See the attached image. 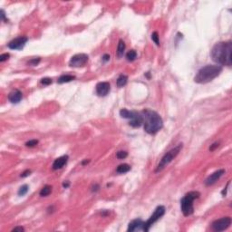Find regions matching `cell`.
Here are the masks:
<instances>
[{
  "label": "cell",
  "instance_id": "cell-1",
  "mask_svg": "<svg viewBox=\"0 0 232 232\" xmlns=\"http://www.w3.org/2000/svg\"><path fill=\"white\" fill-rule=\"evenodd\" d=\"M232 44L230 41L217 43L211 52V58L214 62L221 65H231Z\"/></svg>",
  "mask_w": 232,
  "mask_h": 232
},
{
  "label": "cell",
  "instance_id": "cell-2",
  "mask_svg": "<svg viewBox=\"0 0 232 232\" xmlns=\"http://www.w3.org/2000/svg\"><path fill=\"white\" fill-rule=\"evenodd\" d=\"M144 130L146 132L150 134H155L158 132L162 127H163V122L160 116L154 111L150 109H145L142 112Z\"/></svg>",
  "mask_w": 232,
  "mask_h": 232
},
{
  "label": "cell",
  "instance_id": "cell-3",
  "mask_svg": "<svg viewBox=\"0 0 232 232\" xmlns=\"http://www.w3.org/2000/svg\"><path fill=\"white\" fill-rule=\"evenodd\" d=\"M222 72V66L208 64L199 69L198 74L194 77V81L197 83H207L215 79Z\"/></svg>",
  "mask_w": 232,
  "mask_h": 232
},
{
  "label": "cell",
  "instance_id": "cell-4",
  "mask_svg": "<svg viewBox=\"0 0 232 232\" xmlns=\"http://www.w3.org/2000/svg\"><path fill=\"white\" fill-rule=\"evenodd\" d=\"M199 191H191L185 195L180 200L181 211L184 216H190L194 212L193 201L199 197Z\"/></svg>",
  "mask_w": 232,
  "mask_h": 232
},
{
  "label": "cell",
  "instance_id": "cell-5",
  "mask_svg": "<svg viewBox=\"0 0 232 232\" xmlns=\"http://www.w3.org/2000/svg\"><path fill=\"white\" fill-rule=\"evenodd\" d=\"M120 115L123 118L130 120V125L133 128L140 127L143 123L142 113H139L137 112L129 111L127 109H122L120 111Z\"/></svg>",
  "mask_w": 232,
  "mask_h": 232
},
{
  "label": "cell",
  "instance_id": "cell-6",
  "mask_svg": "<svg viewBox=\"0 0 232 232\" xmlns=\"http://www.w3.org/2000/svg\"><path fill=\"white\" fill-rule=\"evenodd\" d=\"M181 149H182V143L179 144L178 146H176L175 148H173L172 150H171L170 151L165 153L164 156L161 158L160 161L159 162V164H158V166L155 170V172H159V171H162L168 164H170L172 161V160L180 153Z\"/></svg>",
  "mask_w": 232,
  "mask_h": 232
},
{
  "label": "cell",
  "instance_id": "cell-7",
  "mask_svg": "<svg viewBox=\"0 0 232 232\" xmlns=\"http://www.w3.org/2000/svg\"><path fill=\"white\" fill-rule=\"evenodd\" d=\"M165 213V208L163 206H159L156 208V210L154 211L153 214L150 217V219L144 222V231H149L150 228L157 221L159 220L162 216Z\"/></svg>",
  "mask_w": 232,
  "mask_h": 232
},
{
  "label": "cell",
  "instance_id": "cell-8",
  "mask_svg": "<svg viewBox=\"0 0 232 232\" xmlns=\"http://www.w3.org/2000/svg\"><path fill=\"white\" fill-rule=\"evenodd\" d=\"M231 224V219L229 217H224L212 222L211 227L215 231H223L227 229Z\"/></svg>",
  "mask_w": 232,
  "mask_h": 232
},
{
  "label": "cell",
  "instance_id": "cell-9",
  "mask_svg": "<svg viewBox=\"0 0 232 232\" xmlns=\"http://www.w3.org/2000/svg\"><path fill=\"white\" fill-rule=\"evenodd\" d=\"M88 55L85 54H77L74 55L70 61H69V65L72 67H80L83 66L88 62Z\"/></svg>",
  "mask_w": 232,
  "mask_h": 232
},
{
  "label": "cell",
  "instance_id": "cell-10",
  "mask_svg": "<svg viewBox=\"0 0 232 232\" xmlns=\"http://www.w3.org/2000/svg\"><path fill=\"white\" fill-rule=\"evenodd\" d=\"M27 40H28V38L27 36H19V37L13 39L11 42H9L7 46L10 49H13V50H21L27 44Z\"/></svg>",
  "mask_w": 232,
  "mask_h": 232
},
{
  "label": "cell",
  "instance_id": "cell-11",
  "mask_svg": "<svg viewBox=\"0 0 232 232\" xmlns=\"http://www.w3.org/2000/svg\"><path fill=\"white\" fill-rule=\"evenodd\" d=\"M128 231H144V222L141 219H133L129 223Z\"/></svg>",
  "mask_w": 232,
  "mask_h": 232
},
{
  "label": "cell",
  "instance_id": "cell-12",
  "mask_svg": "<svg viewBox=\"0 0 232 232\" xmlns=\"http://www.w3.org/2000/svg\"><path fill=\"white\" fill-rule=\"evenodd\" d=\"M224 173H225V170H223V169L219 170V171L213 172L212 174H211L210 176H208L205 180V185H206V186H211V185L214 184Z\"/></svg>",
  "mask_w": 232,
  "mask_h": 232
},
{
  "label": "cell",
  "instance_id": "cell-13",
  "mask_svg": "<svg viewBox=\"0 0 232 232\" xmlns=\"http://www.w3.org/2000/svg\"><path fill=\"white\" fill-rule=\"evenodd\" d=\"M111 89V85L108 82H101L96 85V92L99 96H106Z\"/></svg>",
  "mask_w": 232,
  "mask_h": 232
},
{
  "label": "cell",
  "instance_id": "cell-14",
  "mask_svg": "<svg viewBox=\"0 0 232 232\" xmlns=\"http://www.w3.org/2000/svg\"><path fill=\"white\" fill-rule=\"evenodd\" d=\"M67 160H68V156L67 155H63L59 158H57L56 160H55L54 163H53V170L56 171L59 169H62L66 163H67Z\"/></svg>",
  "mask_w": 232,
  "mask_h": 232
},
{
  "label": "cell",
  "instance_id": "cell-15",
  "mask_svg": "<svg viewBox=\"0 0 232 232\" xmlns=\"http://www.w3.org/2000/svg\"><path fill=\"white\" fill-rule=\"evenodd\" d=\"M23 95L19 90H14L8 95V100L12 103H17L22 100Z\"/></svg>",
  "mask_w": 232,
  "mask_h": 232
},
{
  "label": "cell",
  "instance_id": "cell-16",
  "mask_svg": "<svg viewBox=\"0 0 232 232\" xmlns=\"http://www.w3.org/2000/svg\"><path fill=\"white\" fill-rule=\"evenodd\" d=\"M75 79V75H61L58 80H57V83H69L71 82L73 80Z\"/></svg>",
  "mask_w": 232,
  "mask_h": 232
},
{
  "label": "cell",
  "instance_id": "cell-17",
  "mask_svg": "<svg viewBox=\"0 0 232 232\" xmlns=\"http://www.w3.org/2000/svg\"><path fill=\"white\" fill-rule=\"evenodd\" d=\"M124 50H125V43L123 40H120L119 44H118V47H117V56L119 58H121L123 55Z\"/></svg>",
  "mask_w": 232,
  "mask_h": 232
},
{
  "label": "cell",
  "instance_id": "cell-18",
  "mask_svg": "<svg viewBox=\"0 0 232 232\" xmlns=\"http://www.w3.org/2000/svg\"><path fill=\"white\" fill-rule=\"evenodd\" d=\"M127 82H128V77L124 75H121L118 77L117 81H116V84H117L118 87H123L127 83Z\"/></svg>",
  "mask_w": 232,
  "mask_h": 232
},
{
  "label": "cell",
  "instance_id": "cell-19",
  "mask_svg": "<svg viewBox=\"0 0 232 232\" xmlns=\"http://www.w3.org/2000/svg\"><path fill=\"white\" fill-rule=\"evenodd\" d=\"M130 171H131V166L129 164H126V163L119 165L117 167V169H116V171H117L118 173H126Z\"/></svg>",
  "mask_w": 232,
  "mask_h": 232
},
{
  "label": "cell",
  "instance_id": "cell-20",
  "mask_svg": "<svg viewBox=\"0 0 232 232\" xmlns=\"http://www.w3.org/2000/svg\"><path fill=\"white\" fill-rule=\"evenodd\" d=\"M51 192H52V187L49 186V185H45L44 187L42 188L39 194H40L41 197H46V196H48Z\"/></svg>",
  "mask_w": 232,
  "mask_h": 232
},
{
  "label": "cell",
  "instance_id": "cell-21",
  "mask_svg": "<svg viewBox=\"0 0 232 232\" xmlns=\"http://www.w3.org/2000/svg\"><path fill=\"white\" fill-rule=\"evenodd\" d=\"M137 57V53L135 50H130L127 54H126V58L128 61H134Z\"/></svg>",
  "mask_w": 232,
  "mask_h": 232
},
{
  "label": "cell",
  "instance_id": "cell-22",
  "mask_svg": "<svg viewBox=\"0 0 232 232\" xmlns=\"http://www.w3.org/2000/svg\"><path fill=\"white\" fill-rule=\"evenodd\" d=\"M28 191V186L27 185H23L22 187H20L19 191H18V195L19 196H24L25 194H27Z\"/></svg>",
  "mask_w": 232,
  "mask_h": 232
},
{
  "label": "cell",
  "instance_id": "cell-23",
  "mask_svg": "<svg viewBox=\"0 0 232 232\" xmlns=\"http://www.w3.org/2000/svg\"><path fill=\"white\" fill-rule=\"evenodd\" d=\"M127 156H128V153L126 151H118L117 153H116V157H117L118 159H120V160L125 159Z\"/></svg>",
  "mask_w": 232,
  "mask_h": 232
},
{
  "label": "cell",
  "instance_id": "cell-24",
  "mask_svg": "<svg viewBox=\"0 0 232 232\" xmlns=\"http://www.w3.org/2000/svg\"><path fill=\"white\" fill-rule=\"evenodd\" d=\"M151 39H152V41L157 44V45H160V40H159V35H158V33L157 32H154V33H152V35H151Z\"/></svg>",
  "mask_w": 232,
  "mask_h": 232
},
{
  "label": "cell",
  "instance_id": "cell-25",
  "mask_svg": "<svg viewBox=\"0 0 232 232\" xmlns=\"http://www.w3.org/2000/svg\"><path fill=\"white\" fill-rule=\"evenodd\" d=\"M37 143H38V141H37V140H30V141H28V142L26 143V145H27V147H35V145H37Z\"/></svg>",
  "mask_w": 232,
  "mask_h": 232
},
{
  "label": "cell",
  "instance_id": "cell-26",
  "mask_svg": "<svg viewBox=\"0 0 232 232\" xmlns=\"http://www.w3.org/2000/svg\"><path fill=\"white\" fill-rule=\"evenodd\" d=\"M41 83H43L44 85H48V84L52 83V79H51V78H48V77L43 78V79L41 80Z\"/></svg>",
  "mask_w": 232,
  "mask_h": 232
},
{
  "label": "cell",
  "instance_id": "cell-27",
  "mask_svg": "<svg viewBox=\"0 0 232 232\" xmlns=\"http://www.w3.org/2000/svg\"><path fill=\"white\" fill-rule=\"evenodd\" d=\"M39 62H40V58H34V59H31V60L28 62V64L34 66V65H37Z\"/></svg>",
  "mask_w": 232,
  "mask_h": 232
},
{
  "label": "cell",
  "instance_id": "cell-28",
  "mask_svg": "<svg viewBox=\"0 0 232 232\" xmlns=\"http://www.w3.org/2000/svg\"><path fill=\"white\" fill-rule=\"evenodd\" d=\"M9 56H10L9 54H3V55H0V62L7 61L9 58Z\"/></svg>",
  "mask_w": 232,
  "mask_h": 232
},
{
  "label": "cell",
  "instance_id": "cell-29",
  "mask_svg": "<svg viewBox=\"0 0 232 232\" xmlns=\"http://www.w3.org/2000/svg\"><path fill=\"white\" fill-rule=\"evenodd\" d=\"M30 173H31V171H30V170H27L26 171H24V172H23V173L21 174V177H22V178L27 177V176L30 175Z\"/></svg>",
  "mask_w": 232,
  "mask_h": 232
},
{
  "label": "cell",
  "instance_id": "cell-30",
  "mask_svg": "<svg viewBox=\"0 0 232 232\" xmlns=\"http://www.w3.org/2000/svg\"><path fill=\"white\" fill-rule=\"evenodd\" d=\"M219 147V143H213L212 145H211V147H210V151H213L216 148H218Z\"/></svg>",
  "mask_w": 232,
  "mask_h": 232
},
{
  "label": "cell",
  "instance_id": "cell-31",
  "mask_svg": "<svg viewBox=\"0 0 232 232\" xmlns=\"http://www.w3.org/2000/svg\"><path fill=\"white\" fill-rule=\"evenodd\" d=\"M24 230H25V228L23 227H16L12 229V231H21V232L24 231Z\"/></svg>",
  "mask_w": 232,
  "mask_h": 232
},
{
  "label": "cell",
  "instance_id": "cell-32",
  "mask_svg": "<svg viewBox=\"0 0 232 232\" xmlns=\"http://www.w3.org/2000/svg\"><path fill=\"white\" fill-rule=\"evenodd\" d=\"M228 185H229V181L228 182V184H227L226 188H224V190L222 191V195H223V196H226V194H227V191H228Z\"/></svg>",
  "mask_w": 232,
  "mask_h": 232
},
{
  "label": "cell",
  "instance_id": "cell-33",
  "mask_svg": "<svg viewBox=\"0 0 232 232\" xmlns=\"http://www.w3.org/2000/svg\"><path fill=\"white\" fill-rule=\"evenodd\" d=\"M103 60L104 62L109 61V60H110V55H104L103 56Z\"/></svg>",
  "mask_w": 232,
  "mask_h": 232
},
{
  "label": "cell",
  "instance_id": "cell-34",
  "mask_svg": "<svg viewBox=\"0 0 232 232\" xmlns=\"http://www.w3.org/2000/svg\"><path fill=\"white\" fill-rule=\"evenodd\" d=\"M5 17H6V16H5V12H4V10H1V18H2V20H4Z\"/></svg>",
  "mask_w": 232,
  "mask_h": 232
},
{
  "label": "cell",
  "instance_id": "cell-35",
  "mask_svg": "<svg viewBox=\"0 0 232 232\" xmlns=\"http://www.w3.org/2000/svg\"><path fill=\"white\" fill-rule=\"evenodd\" d=\"M63 186H64V187H65V188H67V187L69 186V182H68V181H66V182H64V183H63Z\"/></svg>",
  "mask_w": 232,
  "mask_h": 232
}]
</instances>
